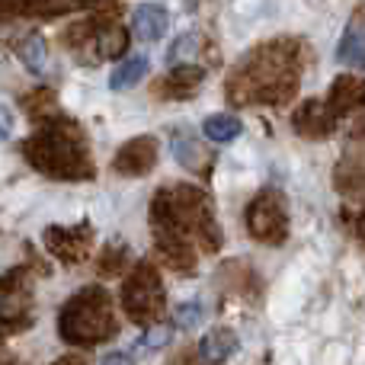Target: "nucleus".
I'll list each match as a JSON object with an SVG mask.
<instances>
[{
	"label": "nucleus",
	"mask_w": 365,
	"mask_h": 365,
	"mask_svg": "<svg viewBox=\"0 0 365 365\" xmlns=\"http://www.w3.org/2000/svg\"><path fill=\"white\" fill-rule=\"evenodd\" d=\"M145 74H148V58L145 55L125 58L122 64H115L113 77H109V90H115V93H119V90H128V87H135Z\"/></svg>",
	"instance_id": "a211bd4d"
},
{
	"label": "nucleus",
	"mask_w": 365,
	"mask_h": 365,
	"mask_svg": "<svg viewBox=\"0 0 365 365\" xmlns=\"http://www.w3.org/2000/svg\"><path fill=\"white\" fill-rule=\"evenodd\" d=\"M343 64H359L365 68V29L362 26H349L340 38V48H336Z\"/></svg>",
	"instance_id": "aec40b11"
},
{
	"label": "nucleus",
	"mask_w": 365,
	"mask_h": 365,
	"mask_svg": "<svg viewBox=\"0 0 365 365\" xmlns=\"http://www.w3.org/2000/svg\"><path fill=\"white\" fill-rule=\"evenodd\" d=\"M356 231H359V237L365 240V212H362V218H359V225H356Z\"/></svg>",
	"instance_id": "c756f323"
},
{
	"label": "nucleus",
	"mask_w": 365,
	"mask_h": 365,
	"mask_svg": "<svg viewBox=\"0 0 365 365\" xmlns=\"http://www.w3.org/2000/svg\"><path fill=\"white\" fill-rule=\"evenodd\" d=\"M154 164H158V141L151 135L125 141L119 148V154L113 158L115 173H122V177H145V173L154 170Z\"/></svg>",
	"instance_id": "1a4fd4ad"
},
{
	"label": "nucleus",
	"mask_w": 365,
	"mask_h": 365,
	"mask_svg": "<svg viewBox=\"0 0 365 365\" xmlns=\"http://www.w3.org/2000/svg\"><path fill=\"white\" fill-rule=\"evenodd\" d=\"M247 231L263 244H282L289 234V215H285V202L276 192H259L257 199L247 205Z\"/></svg>",
	"instance_id": "423d86ee"
},
{
	"label": "nucleus",
	"mask_w": 365,
	"mask_h": 365,
	"mask_svg": "<svg viewBox=\"0 0 365 365\" xmlns=\"http://www.w3.org/2000/svg\"><path fill=\"white\" fill-rule=\"evenodd\" d=\"M19 55H23V64L32 71V74H42V68H45V42H42V36L26 38L23 48H19Z\"/></svg>",
	"instance_id": "5701e85b"
},
{
	"label": "nucleus",
	"mask_w": 365,
	"mask_h": 365,
	"mask_svg": "<svg viewBox=\"0 0 365 365\" xmlns=\"http://www.w3.org/2000/svg\"><path fill=\"white\" fill-rule=\"evenodd\" d=\"M154 234H170L186 244H202V250H215L221 244V231L215 225L212 205L205 192L195 186H167L151 205Z\"/></svg>",
	"instance_id": "7ed1b4c3"
},
{
	"label": "nucleus",
	"mask_w": 365,
	"mask_h": 365,
	"mask_svg": "<svg viewBox=\"0 0 365 365\" xmlns=\"http://www.w3.org/2000/svg\"><path fill=\"white\" fill-rule=\"evenodd\" d=\"M167 343H170V324H148L145 336L135 346H138V353H158Z\"/></svg>",
	"instance_id": "4be33fe9"
},
{
	"label": "nucleus",
	"mask_w": 365,
	"mask_h": 365,
	"mask_svg": "<svg viewBox=\"0 0 365 365\" xmlns=\"http://www.w3.org/2000/svg\"><path fill=\"white\" fill-rule=\"evenodd\" d=\"M0 336H4V334H0Z\"/></svg>",
	"instance_id": "7c9ffc66"
},
{
	"label": "nucleus",
	"mask_w": 365,
	"mask_h": 365,
	"mask_svg": "<svg viewBox=\"0 0 365 365\" xmlns=\"http://www.w3.org/2000/svg\"><path fill=\"white\" fill-rule=\"evenodd\" d=\"M298 81H302V64L295 42H272L237 64V71L227 77V100L237 106L250 103L282 106L285 100H292Z\"/></svg>",
	"instance_id": "f257e3e1"
},
{
	"label": "nucleus",
	"mask_w": 365,
	"mask_h": 365,
	"mask_svg": "<svg viewBox=\"0 0 365 365\" xmlns=\"http://www.w3.org/2000/svg\"><path fill=\"white\" fill-rule=\"evenodd\" d=\"M340 173H349V182H343L346 189H365V128L353 135Z\"/></svg>",
	"instance_id": "f3484780"
},
{
	"label": "nucleus",
	"mask_w": 365,
	"mask_h": 365,
	"mask_svg": "<svg viewBox=\"0 0 365 365\" xmlns=\"http://www.w3.org/2000/svg\"><path fill=\"white\" fill-rule=\"evenodd\" d=\"M327 106L334 109V115H349L356 109L365 106V81L356 74H340L334 83H330V93H327Z\"/></svg>",
	"instance_id": "9b49d317"
},
{
	"label": "nucleus",
	"mask_w": 365,
	"mask_h": 365,
	"mask_svg": "<svg viewBox=\"0 0 365 365\" xmlns=\"http://www.w3.org/2000/svg\"><path fill=\"white\" fill-rule=\"evenodd\" d=\"M202 83V68L195 64H173L170 74L160 83V96H170V100H186V96L195 93V87Z\"/></svg>",
	"instance_id": "2eb2a0df"
},
{
	"label": "nucleus",
	"mask_w": 365,
	"mask_h": 365,
	"mask_svg": "<svg viewBox=\"0 0 365 365\" xmlns=\"http://www.w3.org/2000/svg\"><path fill=\"white\" fill-rule=\"evenodd\" d=\"M125 259H128L125 244H122V240H113V244L106 247V253L100 257V272L103 276H115V272L125 266Z\"/></svg>",
	"instance_id": "b1692460"
},
{
	"label": "nucleus",
	"mask_w": 365,
	"mask_h": 365,
	"mask_svg": "<svg viewBox=\"0 0 365 365\" xmlns=\"http://www.w3.org/2000/svg\"><path fill=\"white\" fill-rule=\"evenodd\" d=\"M292 125H295V132L304 135V138H324V135L334 132L336 115H334V109H330L327 103L308 100V103H302V106H298Z\"/></svg>",
	"instance_id": "9d476101"
},
{
	"label": "nucleus",
	"mask_w": 365,
	"mask_h": 365,
	"mask_svg": "<svg viewBox=\"0 0 365 365\" xmlns=\"http://www.w3.org/2000/svg\"><path fill=\"white\" fill-rule=\"evenodd\" d=\"M125 48H128V36L119 23H96L93 32H90V38H87V55L93 58V61L119 58Z\"/></svg>",
	"instance_id": "f8f14e48"
},
{
	"label": "nucleus",
	"mask_w": 365,
	"mask_h": 365,
	"mask_svg": "<svg viewBox=\"0 0 365 365\" xmlns=\"http://www.w3.org/2000/svg\"><path fill=\"white\" fill-rule=\"evenodd\" d=\"M167 23H170V16H167L164 4H141L132 13V29L141 42H158L167 32Z\"/></svg>",
	"instance_id": "ddd939ff"
},
{
	"label": "nucleus",
	"mask_w": 365,
	"mask_h": 365,
	"mask_svg": "<svg viewBox=\"0 0 365 365\" xmlns=\"http://www.w3.org/2000/svg\"><path fill=\"white\" fill-rule=\"evenodd\" d=\"M26 160L38 173L55 180H90L93 177V158L87 151L81 125L61 115H48L42 132L26 141Z\"/></svg>",
	"instance_id": "f03ea898"
},
{
	"label": "nucleus",
	"mask_w": 365,
	"mask_h": 365,
	"mask_svg": "<svg viewBox=\"0 0 365 365\" xmlns=\"http://www.w3.org/2000/svg\"><path fill=\"white\" fill-rule=\"evenodd\" d=\"M234 349H237V334L227 330V327H215V330H208V334L202 336L199 359L202 362H221V359H227Z\"/></svg>",
	"instance_id": "dca6fc26"
},
{
	"label": "nucleus",
	"mask_w": 365,
	"mask_h": 365,
	"mask_svg": "<svg viewBox=\"0 0 365 365\" xmlns=\"http://www.w3.org/2000/svg\"><path fill=\"white\" fill-rule=\"evenodd\" d=\"M202 132H205V138L215 141V145H227V141H234L244 132V125H240V119H234V115H208Z\"/></svg>",
	"instance_id": "6ab92c4d"
},
{
	"label": "nucleus",
	"mask_w": 365,
	"mask_h": 365,
	"mask_svg": "<svg viewBox=\"0 0 365 365\" xmlns=\"http://www.w3.org/2000/svg\"><path fill=\"white\" fill-rule=\"evenodd\" d=\"M119 324H115L113 298L100 285H87L81 289L68 304L61 308V321H58V334L68 340L71 346H93L109 336H115Z\"/></svg>",
	"instance_id": "20e7f679"
},
{
	"label": "nucleus",
	"mask_w": 365,
	"mask_h": 365,
	"mask_svg": "<svg viewBox=\"0 0 365 365\" xmlns=\"http://www.w3.org/2000/svg\"><path fill=\"white\" fill-rule=\"evenodd\" d=\"M42 240L61 263H81V259L93 250V227L90 225H77V227L51 225V227H45Z\"/></svg>",
	"instance_id": "6e6552de"
},
{
	"label": "nucleus",
	"mask_w": 365,
	"mask_h": 365,
	"mask_svg": "<svg viewBox=\"0 0 365 365\" xmlns=\"http://www.w3.org/2000/svg\"><path fill=\"white\" fill-rule=\"evenodd\" d=\"M32 314V289L26 269H13L0 279V324L6 327H26Z\"/></svg>",
	"instance_id": "0eeeda50"
},
{
	"label": "nucleus",
	"mask_w": 365,
	"mask_h": 365,
	"mask_svg": "<svg viewBox=\"0 0 365 365\" xmlns=\"http://www.w3.org/2000/svg\"><path fill=\"white\" fill-rule=\"evenodd\" d=\"M173 321H177V327H182V330L195 327V324L202 321V304H199V302H186V304H180V308L173 311Z\"/></svg>",
	"instance_id": "a878e982"
},
{
	"label": "nucleus",
	"mask_w": 365,
	"mask_h": 365,
	"mask_svg": "<svg viewBox=\"0 0 365 365\" xmlns=\"http://www.w3.org/2000/svg\"><path fill=\"white\" fill-rule=\"evenodd\" d=\"M195 55H199V36L186 32L173 42V48L167 51V64H195Z\"/></svg>",
	"instance_id": "412c9836"
},
{
	"label": "nucleus",
	"mask_w": 365,
	"mask_h": 365,
	"mask_svg": "<svg viewBox=\"0 0 365 365\" xmlns=\"http://www.w3.org/2000/svg\"><path fill=\"white\" fill-rule=\"evenodd\" d=\"M170 151L173 158H177L180 167H186V170H208V164H212V158L205 154V148L195 141L192 132H186V128H180V132H173L170 138Z\"/></svg>",
	"instance_id": "4468645a"
},
{
	"label": "nucleus",
	"mask_w": 365,
	"mask_h": 365,
	"mask_svg": "<svg viewBox=\"0 0 365 365\" xmlns=\"http://www.w3.org/2000/svg\"><path fill=\"white\" fill-rule=\"evenodd\" d=\"M132 356H125V353H113V356H106V362H128Z\"/></svg>",
	"instance_id": "c85d7f7f"
},
{
	"label": "nucleus",
	"mask_w": 365,
	"mask_h": 365,
	"mask_svg": "<svg viewBox=\"0 0 365 365\" xmlns=\"http://www.w3.org/2000/svg\"><path fill=\"white\" fill-rule=\"evenodd\" d=\"M167 308L164 282H160L158 269L148 263L135 266L132 276L122 282V311L132 317L135 324H154Z\"/></svg>",
	"instance_id": "39448f33"
},
{
	"label": "nucleus",
	"mask_w": 365,
	"mask_h": 365,
	"mask_svg": "<svg viewBox=\"0 0 365 365\" xmlns=\"http://www.w3.org/2000/svg\"><path fill=\"white\" fill-rule=\"evenodd\" d=\"M26 109H29L32 119H42L45 109H48V113H55V96H51L48 90H36L32 96H26Z\"/></svg>",
	"instance_id": "393cba45"
},
{
	"label": "nucleus",
	"mask_w": 365,
	"mask_h": 365,
	"mask_svg": "<svg viewBox=\"0 0 365 365\" xmlns=\"http://www.w3.org/2000/svg\"><path fill=\"white\" fill-rule=\"evenodd\" d=\"M77 4L87 6V10H93V13H113L122 0H77Z\"/></svg>",
	"instance_id": "bb28decb"
},
{
	"label": "nucleus",
	"mask_w": 365,
	"mask_h": 365,
	"mask_svg": "<svg viewBox=\"0 0 365 365\" xmlns=\"http://www.w3.org/2000/svg\"><path fill=\"white\" fill-rule=\"evenodd\" d=\"M13 132V113L6 106H0V141H6Z\"/></svg>",
	"instance_id": "cd10ccee"
}]
</instances>
